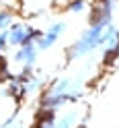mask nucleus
Listing matches in <instances>:
<instances>
[{"instance_id": "f257e3e1", "label": "nucleus", "mask_w": 119, "mask_h": 128, "mask_svg": "<svg viewBox=\"0 0 119 128\" xmlns=\"http://www.w3.org/2000/svg\"><path fill=\"white\" fill-rule=\"evenodd\" d=\"M107 27L103 23L88 21V27L68 48V60H78V58H84V56H90L92 52H97L101 48V37H103V31Z\"/></svg>"}, {"instance_id": "f03ea898", "label": "nucleus", "mask_w": 119, "mask_h": 128, "mask_svg": "<svg viewBox=\"0 0 119 128\" xmlns=\"http://www.w3.org/2000/svg\"><path fill=\"white\" fill-rule=\"evenodd\" d=\"M43 31L37 29L29 23H14L8 29V46L10 48H23L29 44H35L39 37H41Z\"/></svg>"}, {"instance_id": "7ed1b4c3", "label": "nucleus", "mask_w": 119, "mask_h": 128, "mask_svg": "<svg viewBox=\"0 0 119 128\" xmlns=\"http://www.w3.org/2000/svg\"><path fill=\"white\" fill-rule=\"evenodd\" d=\"M37 56H39V50H37L35 44H29V46H23V48H17V50H14L12 62L21 66V72L17 76L27 78V76L33 74V66L37 62Z\"/></svg>"}, {"instance_id": "20e7f679", "label": "nucleus", "mask_w": 119, "mask_h": 128, "mask_svg": "<svg viewBox=\"0 0 119 128\" xmlns=\"http://www.w3.org/2000/svg\"><path fill=\"white\" fill-rule=\"evenodd\" d=\"M99 50L103 52V56H105V62H113L115 56H119V27L109 25L105 31H103Z\"/></svg>"}, {"instance_id": "39448f33", "label": "nucleus", "mask_w": 119, "mask_h": 128, "mask_svg": "<svg viewBox=\"0 0 119 128\" xmlns=\"http://www.w3.org/2000/svg\"><path fill=\"white\" fill-rule=\"evenodd\" d=\"M64 31H66V23H64V21H55V23H51V25L41 33V37L35 42L37 50H39V52H45V50H49V48H53L55 42H58V39L64 35Z\"/></svg>"}, {"instance_id": "423d86ee", "label": "nucleus", "mask_w": 119, "mask_h": 128, "mask_svg": "<svg viewBox=\"0 0 119 128\" xmlns=\"http://www.w3.org/2000/svg\"><path fill=\"white\" fill-rule=\"evenodd\" d=\"M23 87H25V95H35L39 91H43L45 87V76L43 74H31L25 78V83H23Z\"/></svg>"}, {"instance_id": "0eeeda50", "label": "nucleus", "mask_w": 119, "mask_h": 128, "mask_svg": "<svg viewBox=\"0 0 119 128\" xmlns=\"http://www.w3.org/2000/svg\"><path fill=\"white\" fill-rule=\"evenodd\" d=\"M78 122V110H68L60 118H55V128H74Z\"/></svg>"}, {"instance_id": "6e6552de", "label": "nucleus", "mask_w": 119, "mask_h": 128, "mask_svg": "<svg viewBox=\"0 0 119 128\" xmlns=\"http://www.w3.org/2000/svg\"><path fill=\"white\" fill-rule=\"evenodd\" d=\"M14 25V12L10 8H2L0 10V31H8Z\"/></svg>"}, {"instance_id": "1a4fd4ad", "label": "nucleus", "mask_w": 119, "mask_h": 128, "mask_svg": "<svg viewBox=\"0 0 119 128\" xmlns=\"http://www.w3.org/2000/svg\"><path fill=\"white\" fill-rule=\"evenodd\" d=\"M66 10L72 12V14H82L84 10H88V0H72L66 6Z\"/></svg>"}, {"instance_id": "9d476101", "label": "nucleus", "mask_w": 119, "mask_h": 128, "mask_svg": "<svg viewBox=\"0 0 119 128\" xmlns=\"http://www.w3.org/2000/svg\"><path fill=\"white\" fill-rule=\"evenodd\" d=\"M70 2H72V0H55L53 4H60V6H68Z\"/></svg>"}]
</instances>
